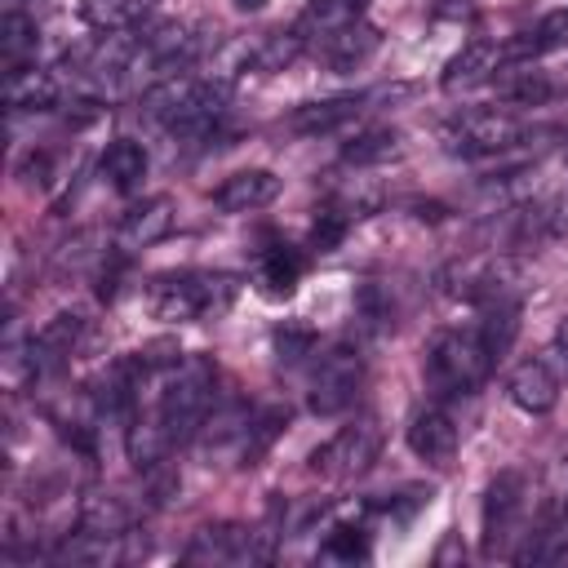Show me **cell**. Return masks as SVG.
Wrapping results in <instances>:
<instances>
[{"label":"cell","mask_w":568,"mask_h":568,"mask_svg":"<svg viewBox=\"0 0 568 568\" xmlns=\"http://www.w3.org/2000/svg\"><path fill=\"white\" fill-rule=\"evenodd\" d=\"M408 448L430 462V466H448L457 457V422L444 408H422L408 422Z\"/></svg>","instance_id":"obj_13"},{"label":"cell","mask_w":568,"mask_h":568,"mask_svg":"<svg viewBox=\"0 0 568 568\" xmlns=\"http://www.w3.org/2000/svg\"><path fill=\"white\" fill-rule=\"evenodd\" d=\"M151 9V0H89L84 13L98 22V27H111V31H129L133 22H142Z\"/></svg>","instance_id":"obj_30"},{"label":"cell","mask_w":568,"mask_h":568,"mask_svg":"<svg viewBox=\"0 0 568 568\" xmlns=\"http://www.w3.org/2000/svg\"><path fill=\"white\" fill-rule=\"evenodd\" d=\"M506 395L524 413H550L555 399H559V373H555V364L546 355L515 364L510 377H506Z\"/></svg>","instance_id":"obj_12"},{"label":"cell","mask_w":568,"mask_h":568,"mask_svg":"<svg viewBox=\"0 0 568 568\" xmlns=\"http://www.w3.org/2000/svg\"><path fill=\"white\" fill-rule=\"evenodd\" d=\"M80 333H84V315L58 311V315H53L49 324H40L36 337L27 342V373H31V377H49L53 368H62V359L75 351Z\"/></svg>","instance_id":"obj_10"},{"label":"cell","mask_w":568,"mask_h":568,"mask_svg":"<svg viewBox=\"0 0 568 568\" xmlns=\"http://www.w3.org/2000/svg\"><path fill=\"white\" fill-rule=\"evenodd\" d=\"M497 351L488 346L484 328L470 324V328H444L430 337L426 346V386L439 395V399H457V395H470L488 382V373L497 368Z\"/></svg>","instance_id":"obj_3"},{"label":"cell","mask_w":568,"mask_h":568,"mask_svg":"<svg viewBox=\"0 0 568 568\" xmlns=\"http://www.w3.org/2000/svg\"><path fill=\"white\" fill-rule=\"evenodd\" d=\"M275 351H280L284 364H293V359H302V355L315 351V333L311 328H280L275 333Z\"/></svg>","instance_id":"obj_34"},{"label":"cell","mask_w":568,"mask_h":568,"mask_svg":"<svg viewBox=\"0 0 568 568\" xmlns=\"http://www.w3.org/2000/svg\"><path fill=\"white\" fill-rule=\"evenodd\" d=\"M44 0H4V9H18V13H36Z\"/></svg>","instance_id":"obj_36"},{"label":"cell","mask_w":568,"mask_h":568,"mask_svg":"<svg viewBox=\"0 0 568 568\" xmlns=\"http://www.w3.org/2000/svg\"><path fill=\"white\" fill-rule=\"evenodd\" d=\"M555 49H568V4L564 9H550L532 31H519L515 40L501 44L506 62H532V58L555 53Z\"/></svg>","instance_id":"obj_19"},{"label":"cell","mask_w":568,"mask_h":568,"mask_svg":"<svg viewBox=\"0 0 568 568\" xmlns=\"http://www.w3.org/2000/svg\"><path fill=\"white\" fill-rule=\"evenodd\" d=\"M302 49H306V44H302L297 31H275V36H266V40L253 49V67H257V71H284Z\"/></svg>","instance_id":"obj_31"},{"label":"cell","mask_w":568,"mask_h":568,"mask_svg":"<svg viewBox=\"0 0 568 568\" xmlns=\"http://www.w3.org/2000/svg\"><path fill=\"white\" fill-rule=\"evenodd\" d=\"M328 209L342 213L346 222H359V217H373L382 209V186L373 178H346L342 186H333L328 195Z\"/></svg>","instance_id":"obj_29"},{"label":"cell","mask_w":568,"mask_h":568,"mask_svg":"<svg viewBox=\"0 0 568 568\" xmlns=\"http://www.w3.org/2000/svg\"><path fill=\"white\" fill-rule=\"evenodd\" d=\"M377 44H382L377 27H373V22H364V18H355L351 27L333 31L328 40H320V44H315V53H320L333 71H355L359 62H368V53H373Z\"/></svg>","instance_id":"obj_18"},{"label":"cell","mask_w":568,"mask_h":568,"mask_svg":"<svg viewBox=\"0 0 568 568\" xmlns=\"http://www.w3.org/2000/svg\"><path fill=\"white\" fill-rule=\"evenodd\" d=\"M235 4H240V9H262L266 0H235Z\"/></svg>","instance_id":"obj_37"},{"label":"cell","mask_w":568,"mask_h":568,"mask_svg":"<svg viewBox=\"0 0 568 568\" xmlns=\"http://www.w3.org/2000/svg\"><path fill=\"white\" fill-rule=\"evenodd\" d=\"M213 386H217V373H213V364L209 359H178L169 373H164V386H160V399H155V417H160V426L169 430V439H173V448L178 444H186L200 426H204V417H209V408H213Z\"/></svg>","instance_id":"obj_4"},{"label":"cell","mask_w":568,"mask_h":568,"mask_svg":"<svg viewBox=\"0 0 568 568\" xmlns=\"http://www.w3.org/2000/svg\"><path fill=\"white\" fill-rule=\"evenodd\" d=\"M240 280L231 271H164L146 284V306L164 324H209L231 311Z\"/></svg>","instance_id":"obj_2"},{"label":"cell","mask_w":568,"mask_h":568,"mask_svg":"<svg viewBox=\"0 0 568 568\" xmlns=\"http://www.w3.org/2000/svg\"><path fill=\"white\" fill-rule=\"evenodd\" d=\"M546 359L555 364V373L559 377H568V320L555 328V337H550V351H546Z\"/></svg>","instance_id":"obj_35"},{"label":"cell","mask_w":568,"mask_h":568,"mask_svg":"<svg viewBox=\"0 0 568 568\" xmlns=\"http://www.w3.org/2000/svg\"><path fill=\"white\" fill-rule=\"evenodd\" d=\"M377 453H382V430H377L373 417H359V422L342 426L333 439H324L311 453V470L324 475V479H333V484H342V479L364 475L377 462Z\"/></svg>","instance_id":"obj_9"},{"label":"cell","mask_w":568,"mask_h":568,"mask_svg":"<svg viewBox=\"0 0 568 568\" xmlns=\"http://www.w3.org/2000/svg\"><path fill=\"white\" fill-rule=\"evenodd\" d=\"M351 231V222L342 217V213H333V209H324L320 217H315V226H311V244L320 248V253H328V248H337L342 244V235Z\"/></svg>","instance_id":"obj_33"},{"label":"cell","mask_w":568,"mask_h":568,"mask_svg":"<svg viewBox=\"0 0 568 568\" xmlns=\"http://www.w3.org/2000/svg\"><path fill=\"white\" fill-rule=\"evenodd\" d=\"M501 62H506L501 44H493V40H475V44H466L457 58H448L439 84H444V93H466V89H475V84L497 80V67H501Z\"/></svg>","instance_id":"obj_14"},{"label":"cell","mask_w":568,"mask_h":568,"mask_svg":"<svg viewBox=\"0 0 568 568\" xmlns=\"http://www.w3.org/2000/svg\"><path fill=\"white\" fill-rule=\"evenodd\" d=\"M36 40H40V36H36V13L4 9V18H0V62H4V75L31 67Z\"/></svg>","instance_id":"obj_22"},{"label":"cell","mask_w":568,"mask_h":568,"mask_svg":"<svg viewBox=\"0 0 568 568\" xmlns=\"http://www.w3.org/2000/svg\"><path fill=\"white\" fill-rule=\"evenodd\" d=\"M173 231V200L169 195H151L142 204H133L120 226H115V248L120 253H142L151 244H160Z\"/></svg>","instance_id":"obj_11"},{"label":"cell","mask_w":568,"mask_h":568,"mask_svg":"<svg viewBox=\"0 0 568 568\" xmlns=\"http://www.w3.org/2000/svg\"><path fill=\"white\" fill-rule=\"evenodd\" d=\"M524 515H528V475L519 466H506L493 475L479 506L484 555H515V541L524 537Z\"/></svg>","instance_id":"obj_6"},{"label":"cell","mask_w":568,"mask_h":568,"mask_svg":"<svg viewBox=\"0 0 568 568\" xmlns=\"http://www.w3.org/2000/svg\"><path fill=\"white\" fill-rule=\"evenodd\" d=\"M302 271H306V257H302L293 244H271V248L262 253L257 284H262V293H271V297H288V293L297 288Z\"/></svg>","instance_id":"obj_24"},{"label":"cell","mask_w":568,"mask_h":568,"mask_svg":"<svg viewBox=\"0 0 568 568\" xmlns=\"http://www.w3.org/2000/svg\"><path fill=\"white\" fill-rule=\"evenodd\" d=\"M368 93H342V98H324V102H302L293 115H288V129L302 133V138H320V133H333L342 124H351L359 111H364Z\"/></svg>","instance_id":"obj_17"},{"label":"cell","mask_w":568,"mask_h":568,"mask_svg":"<svg viewBox=\"0 0 568 568\" xmlns=\"http://www.w3.org/2000/svg\"><path fill=\"white\" fill-rule=\"evenodd\" d=\"M142 115L182 142H204L226 115V84L213 75H164L142 93Z\"/></svg>","instance_id":"obj_1"},{"label":"cell","mask_w":568,"mask_h":568,"mask_svg":"<svg viewBox=\"0 0 568 568\" xmlns=\"http://www.w3.org/2000/svg\"><path fill=\"white\" fill-rule=\"evenodd\" d=\"M399 151H404V133L399 129H364L342 146V160L355 164V169H373V164L395 160Z\"/></svg>","instance_id":"obj_28"},{"label":"cell","mask_w":568,"mask_h":568,"mask_svg":"<svg viewBox=\"0 0 568 568\" xmlns=\"http://www.w3.org/2000/svg\"><path fill=\"white\" fill-rule=\"evenodd\" d=\"M324 555H328V559H346V564L368 559V532H364L359 524H337V528L324 537Z\"/></svg>","instance_id":"obj_32"},{"label":"cell","mask_w":568,"mask_h":568,"mask_svg":"<svg viewBox=\"0 0 568 568\" xmlns=\"http://www.w3.org/2000/svg\"><path fill=\"white\" fill-rule=\"evenodd\" d=\"M98 169H102V178H106L115 191H133V186L146 178V146L133 142V138H115V142L102 151Z\"/></svg>","instance_id":"obj_23"},{"label":"cell","mask_w":568,"mask_h":568,"mask_svg":"<svg viewBox=\"0 0 568 568\" xmlns=\"http://www.w3.org/2000/svg\"><path fill=\"white\" fill-rule=\"evenodd\" d=\"M355 18H364V0H311L306 9H302V18H297V36H302V44H320V40H328L333 31H342V27H351Z\"/></svg>","instance_id":"obj_20"},{"label":"cell","mask_w":568,"mask_h":568,"mask_svg":"<svg viewBox=\"0 0 568 568\" xmlns=\"http://www.w3.org/2000/svg\"><path fill=\"white\" fill-rule=\"evenodd\" d=\"M528 133L532 129L510 106H479V111H462L444 124V151L462 155V160H488V155L524 146Z\"/></svg>","instance_id":"obj_5"},{"label":"cell","mask_w":568,"mask_h":568,"mask_svg":"<svg viewBox=\"0 0 568 568\" xmlns=\"http://www.w3.org/2000/svg\"><path fill=\"white\" fill-rule=\"evenodd\" d=\"M275 195H280V178H275L271 169H240V173H231V178L213 191V204H217L222 213H257V209H266Z\"/></svg>","instance_id":"obj_15"},{"label":"cell","mask_w":568,"mask_h":568,"mask_svg":"<svg viewBox=\"0 0 568 568\" xmlns=\"http://www.w3.org/2000/svg\"><path fill=\"white\" fill-rule=\"evenodd\" d=\"M129 524H133V510H129V501L115 497V493H89V497L80 501V528H89V532L124 537Z\"/></svg>","instance_id":"obj_26"},{"label":"cell","mask_w":568,"mask_h":568,"mask_svg":"<svg viewBox=\"0 0 568 568\" xmlns=\"http://www.w3.org/2000/svg\"><path fill=\"white\" fill-rule=\"evenodd\" d=\"M497 98L506 106H546L555 98V80L537 67H519V71L497 75Z\"/></svg>","instance_id":"obj_27"},{"label":"cell","mask_w":568,"mask_h":568,"mask_svg":"<svg viewBox=\"0 0 568 568\" xmlns=\"http://www.w3.org/2000/svg\"><path fill=\"white\" fill-rule=\"evenodd\" d=\"M364 386V355L359 346H328L315 368H311V386H306V408L320 417H337L342 408L355 404Z\"/></svg>","instance_id":"obj_8"},{"label":"cell","mask_w":568,"mask_h":568,"mask_svg":"<svg viewBox=\"0 0 568 568\" xmlns=\"http://www.w3.org/2000/svg\"><path fill=\"white\" fill-rule=\"evenodd\" d=\"M439 288L448 297H462L470 306H493L501 297H515V262L506 253H475L457 257L439 271Z\"/></svg>","instance_id":"obj_7"},{"label":"cell","mask_w":568,"mask_h":568,"mask_svg":"<svg viewBox=\"0 0 568 568\" xmlns=\"http://www.w3.org/2000/svg\"><path fill=\"white\" fill-rule=\"evenodd\" d=\"M58 102V80L40 67H22V71H9L4 75V106L18 115V111H49Z\"/></svg>","instance_id":"obj_21"},{"label":"cell","mask_w":568,"mask_h":568,"mask_svg":"<svg viewBox=\"0 0 568 568\" xmlns=\"http://www.w3.org/2000/svg\"><path fill=\"white\" fill-rule=\"evenodd\" d=\"M124 448H129V462H133L138 470H155V466L173 453V439H169V430L160 426V417L146 413V417H138V422L129 426Z\"/></svg>","instance_id":"obj_25"},{"label":"cell","mask_w":568,"mask_h":568,"mask_svg":"<svg viewBox=\"0 0 568 568\" xmlns=\"http://www.w3.org/2000/svg\"><path fill=\"white\" fill-rule=\"evenodd\" d=\"M244 550H248V528L244 524H204L186 541L182 559L213 568V564H244Z\"/></svg>","instance_id":"obj_16"}]
</instances>
